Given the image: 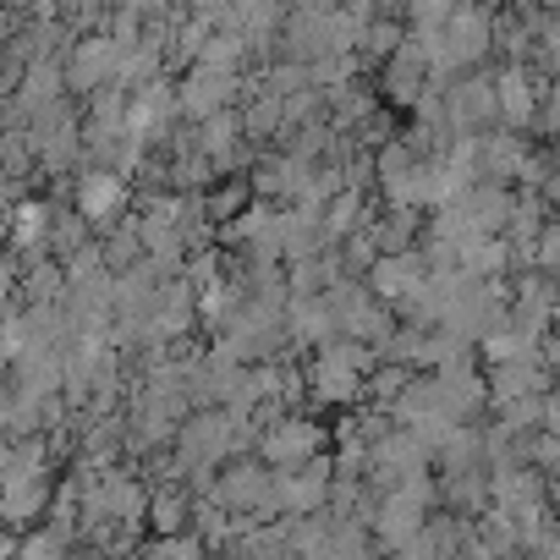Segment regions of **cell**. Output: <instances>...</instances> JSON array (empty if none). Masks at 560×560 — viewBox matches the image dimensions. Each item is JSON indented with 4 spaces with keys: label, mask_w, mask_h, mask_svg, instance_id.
<instances>
[{
    "label": "cell",
    "mask_w": 560,
    "mask_h": 560,
    "mask_svg": "<svg viewBox=\"0 0 560 560\" xmlns=\"http://www.w3.org/2000/svg\"><path fill=\"white\" fill-rule=\"evenodd\" d=\"M56 489H50V467L45 472H28V478H7L0 483V522H7L12 533H28L45 522Z\"/></svg>",
    "instance_id": "8fae6325"
},
{
    "label": "cell",
    "mask_w": 560,
    "mask_h": 560,
    "mask_svg": "<svg viewBox=\"0 0 560 560\" xmlns=\"http://www.w3.org/2000/svg\"><path fill=\"white\" fill-rule=\"evenodd\" d=\"M462 203L472 209L478 231H505V220H511V209H516V192H511L505 182H494V176H478L472 187H462Z\"/></svg>",
    "instance_id": "d6986e66"
},
{
    "label": "cell",
    "mask_w": 560,
    "mask_h": 560,
    "mask_svg": "<svg viewBox=\"0 0 560 560\" xmlns=\"http://www.w3.org/2000/svg\"><path fill=\"white\" fill-rule=\"evenodd\" d=\"M275 478H280V472H275L258 451H247V456H231V462L220 467L209 500H220V505H231V511H242V516H280V505H275Z\"/></svg>",
    "instance_id": "3957f363"
},
{
    "label": "cell",
    "mask_w": 560,
    "mask_h": 560,
    "mask_svg": "<svg viewBox=\"0 0 560 560\" xmlns=\"http://www.w3.org/2000/svg\"><path fill=\"white\" fill-rule=\"evenodd\" d=\"M287 330H292V341H298V352H303V358L341 336L325 292H314V298H292V303H287Z\"/></svg>",
    "instance_id": "5bb4252c"
},
{
    "label": "cell",
    "mask_w": 560,
    "mask_h": 560,
    "mask_svg": "<svg viewBox=\"0 0 560 560\" xmlns=\"http://www.w3.org/2000/svg\"><path fill=\"white\" fill-rule=\"evenodd\" d=\"M445 116H451L456 132H494L505 121V110H500V78H494L489 61L472 67V72H456L445 83Z\"/></svg>",
    "instance_id": "7a4b0ae2"
},
{
    "label": "cell",
    "mask_w": 560,
    "mask_h": 560,
    "mask_svg": "<svg viewBox=\"0 0 560 560\" xmlns=\"http://www.w3.org/2000/svg\"><path fill=\"white\" fill-rule=\"evenodd\" d=\"M462 467H489V434H483V418L456 423L451 440L434 451V472H462Z\"/></svg>",
    "instance_id": "ac0fdd59"
},
{
    "label": "cell",
    "mask_w": 560,
    "mask_h": 560,
    "mask_svg": "<svg viewBox=\"0 0 560 560\" xmlns=\"http://www.w3.org/2000/svg\"><path fill=\"white\" fill-rule=\"evenodd\" d=\"M494 418L516 434H538L544 429V390H527V396H511V401H494Z\"/></svg>",
    "instance_id": "cb8c5ba5"
},
{
    "label": "cell",
    "mask_w": 560,
    "mask_h": 560,
    "mask_svg": "<svg viewBox=\"0 0 560 560\" xmlns=\"http://www.w3.org/2000/svg\"><path fill=\"white\" fill-rule=\"evenodd\" d=\"M380 94H385V105L390 110H412L418 100H423V89L434 83V61H429V50H423V39L407 28V39H401V50L380 67Z\"/></svg>",
    "instance_id": "52a82bcc"
},
{
    "label": "cell",
    "mask_w": 560,
    "mask_h": 560,
    "mask_svg": "<svg viewBox=\"0 0 560 560\" xmlns=\"http://www.w3.org/2000/svg\"><path fill=\"white\" fill-rule=\"evenodd\" d=\"M325 440H330L325 423H314L308 412H287L275 429L258 434V456H264L269 467H303V462H314V456L325 451Z\"/></svg>",
    "instance_id": "9c48e42d"
},
{
    "label": "cell",
    "mask_w": 560,
    "mask_h": 560,
    "mask_svg": "<svg viewBox=\"0 0 560 560\" xmlns=\"http://www.w3.org/2000/svg\"><path fill=\"white\" fill-rule=\"evenodd\" d=\"M412 0H380V18H407Z\"/></svg>",
    "instance_id": "f1b7e54d"
},
{
    "label": "cell",
    "mask_w": 560,
    "mask_h": 560,
    "mask_svg": "<svg viewBox=\"0 0 560 560\" xmlns=\"http://www.w3.org/2000/svg\"><path fill=\"white\" fill-rule=\"evenodd\" d=\"M494 78H500V110H505V127L533 132V116H538V105H544V78H538V67H533V61H505Z\"/></svg>",
    "instance_id": "7c38bea8"
},
{
    "label": "cell",
    "mask_w": 560,
    "mask_h": 560,
    "mask_svg": "<svg viewBox=\"0 0 560 560\" xmlns=\"http://www.w3.org/2000/svg\"><path fill=\"white\" fill-rule=\"evenodd\" d=\"M412 363H390V358H380L374 363V374H369V401H380V407H396L401 401V390L412 385Z\"/></svg>",
    "instance_id": "603a6c76"
},
{
    "label": "cell",
    "mask_w": 560,
    "mask_h": 560,
    "mask_svg": "<svg viewBox=\"0 0 560 560\" xmlns=\"http://www.w3.org/2000/svg\"><path fill=\"white\" fill-rule=\"evenodd\" d=\"M560 374L544 363V352H522V358H505V363H489V396L494 401H511V396H527V390H549Z\"/></svg>",
    "instance_id": "4fadbf2b"
},
{
    "label": "cell",
    "mask_w": 560,
    "mask_h": 560,
    "mask_svg": "<svg viewBox=\"0 0 560 560\" xmlns=\"http://www.w3.org/2000/svg\"><path fill=\"white\" fill-rule=\"evenodd\" d=\"M401 39H407V18H374V23L363 28V50H358V56H363V67H374V72H380V67L401 50Z\"/></svg>",
    "instance_id": "7402d4cb"
},
{
    "label": "cell",
    "mask_w": 560,
    "mask_h": 560,
    "mask_svg": "<svg viewBox=\"0 0 560 560\" xmlns=\"http://www.w3.org/2000/svg\"><path fill=\"white\" fill-rule=\"evenodd\" d=\"M522 549V522L500 505H489L478 516V555H516Z\"/></svg>",
    "instance_id": "44dd1931"
},
{
    "label": "cell",
    "mask_w": 560,
    "mask_h": 560,
    "mask_svg": "<svg viewBox=\"0 0 560 560\" xmlns=\"http://www.w3.org/2000/svg\"><path fill=\"white\" fill-rule=\"evenodd\" d=\"M100 247H105V264L121 275V269H132V264H143L149 258V247H143V225H138V209L132 214H121L116 225H105L100 231Z\"/></svg>",
    "instance_id": "ffe728a7"
},
{
    "label": "cell",
    "mask_w": 560,
    "mask_h": 560,
    "mask_svg": "<svg viewBox=\"0 0 560 560\" xmlns=\"http://www.w3.org/2000/svg\"><path fill=\"white\" fill-rule=\"evenodd\" d=\"M121 39L116 34H83L78 45H72V56H67V83H72V94L78 100H89L94 89H105V83H116L121 78Z\"/></svg>",
    "instance_id": "30bf717a"
},
{
    "label": "cell",
    "mask_w": 560,
    "mask_h": 560,
    "mask_svg": "<svg viewBox=\"0 0 560 560\" xmlns=\"http://www.w3.org/2000/svg\"><path fill=\"white\" fill-rule=\"evenodd\" d=\"M176 456L187 472L225 467L231 456H242V418L231 407H192L176 429Z\"/></svg>",
    "instance_id": "6da1fadb"
},
{
    "label": "cell",
    "mask_w": 560,
    "mask_h": 560,
    "mask_svg": "<svg viewBox=\"0 0 560 560\" xmlns=\"http://www.w3.org/2000/svg\"><path fill=\"white\" fill-rule=\"evenodd\" d=\"M280 209L275 198H253L242 214H231L220 225V247H231L236 258H287V231H280Z\"/></svg>",
    "instance_id": "277c9868"
},
{
    "label": "cell",
    "mask_w": 560,
    "mask_h": 560,
    "mask_svg": "<svg viewBox=\"0 0 560 560\" xmlns=\"http://www.w3.org/2000/svg\"><path fill=\"white\" fill-rule=\"evenodd\" d=\"M544 198H549V209L560 214V154H555V165H549V176H544V187H538Z\"/></svg>",
    "instance_id": "83f0119b"
},
{
    "label": "cell",
    "mask_w": 560,
    "mask_h": 560,
    "mask_svg": "<svg viewBox=\"0 0 560 560\" xmlns=\"http://www.w3.org/2000/svg\"><path fill=\"white\" fill-rule=\"evenodd\" d=\"M143 549H149L154 560H192V555H209V538H203L198 527H182V533H154Z\"/></svg>",
    "instance_id": "d4e9b609"
},
{
    "label": "cell",
    "mask_w": 560,
    "mask_h": 560,
    "mask_svg": "<svg viewBox=\"0 0 560 560\" xmlns=\"http://www.w3.org/2000/svg\"><path fill=\"white\" fill-rule=\"evenodd\" d=\"M275 505L280 516H308V511H325L330 505V489H336V456H314L303 467H275Z\"/></svg>",
    "instance_id": "8992f818"
},
{
    "label": "cell",
    "mask_w": 560,
    "mask_h": 560,
    "mask_svg": "<svg viewBox=\"0 0 560 560\" xmlns=\"http://www.w3.org/2000/svg\"><path fill=\"white\" fill-rule=\"evenodd\" d=\"M72 203L105 231V225H116V220L127 214V203H132V176L116 171V165H83V171L72 176Z\"/></svg>",
    "instance_id": "ba28073f"
},
{
    "label": "cell",
    "mask_w": 560,
    "mask_h": 560,
    "mask_svg": "<svg viewBox=\"0 0 560 560\" xmlns=\"http://www.w3.org/2000/svg\"><path fill=\"white\" fill-rule=\"evenodd\" d=\"M456 7H462V0H412L407 23H445V18H451Z\"/></svg>",
    "instance_id": "4316f807"
},
{
    "label": "cell",
    "mask_w": 560,
    "mask_h": 560,
    "mask_svg": "<svg viewBox=\"0 0 560 560\" xmlns=\"http://www.w3.org/2000/svg\"><path fill=\"white\" fill-rule=\"evenodd\" d=\"M555 336H560V314H555Z\"/></svg>",
    "instance_id": "f546056e"
},
{
    "label": "cell",
    "mask_w": 560,
    "mask_h": 560,
    "mask_svg": "<svg viewBox=\"0 0 560 560\" xmlns=\"http://www.w3.org/2000/svg\"><path fill=\"white\" fill-rule=\"evenodd\" d=\"M538 269H549V275H560V214L544 225V236H538Z\"/></svg>",
    "instance_id": "484cf974"
},
{
    "label": "cell",
    "mask_w": 560,
    "mask_h": 560,
    "mask_svg": "<svg viewBox=\"0 0 560 560\" xmlns=\"http://www.w3.org/2000/svg\"><path fill=\"white\" fill-rule=\"evenodd\" d=\"M440 505L462 511V516H483L494 505L489 489V467H462V472H440Z\"/></svg>",
    "instance_id": "2e32d148"
},
{
    "label": "cell",
    "mask_w": 560,
    "mask_h": 560,
    "mask_svg": "<svg viewBox=\"0 0 560 560\" xmlns=\"http://www.w3.org/2000/svg\"><path fill=\"white\" fill-rule=\"evenodd\" d=\"M176 94H182V116L187 121H203V116H220L231 105H242L247 94V72H225V67H187L176 78Z\"/></svg>",
    "instance_id": "5b68a950"
},
{
    "label": "cell",
    "mask_w": 560,
    "mask_h": 560,
    "mask_svg": "<svg viewBox=\"0 0 560 560\" xmlns=\"http://www.w3.org/2000/svg\"><path fill=\"white\" fill-rule=\"evenodd\" d=\"M423 203H390L385 214H374L369 220V231H374V242H380V253H407V247H418V236H423Z\"/></svg>",
    "instance_id": "e0dca14e"
},
{
    "label": "cell",
    "mask_w": 560,
    "mask_h": 560,
    "mask_svg": "<svg viewBox=\"0 0 560 560\" xmlns=\"http://www.w3.org/2000/svg\"><path fill=\"white\" fill-rule=\"evenodd\" d=\"M242 308H247V287H242L236 269L220 275V280H209V287H198V330L203 336H220Z\"/></svg>",
    "instance_id": "9a60e30c"
}]
</instances>
